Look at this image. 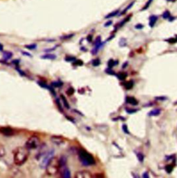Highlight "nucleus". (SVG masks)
Masks as SVG:
<instances>
[{
    "label": "nucleus",
    "instance_id": "a18cd8bd",
    "mask_svg": "<svg viewBox=\"0 0 177 178\" xmlns=\"http://www.w3.org/2000/svg\"><path fill=\"white\" fill-rule=\"evenodd\" d=\"M3 49H4L3 45H2L1 43H0V51H3Z\"/></svg>",
    "mask_w": 177,
    "mask_h": 178
},
{
    "label": "nucleus",
    "instance_id": "aec40b11",
    "mask_svg": "<svg viewBox=\"0 0 177 178\" xmlns=\"http://www.w3.org/2000/svg\"><path fill=\"white\" fill-rule=\"evenodd\" d=\"M4 58L6 60H9L10 58H11L13 56V54L10 51H4Z\"/></svg>",
    "mask_w": 177,
    "mask_h": 178
},
{
    "label": "nucleus",
    "instance_id": "4c0bfd02",
    "mask_svg": "<svg viewBox=\"0 0 177 178\" xmlns=\"http://www.w3.org/2000/svg\"><path fill=\"white\" fill-rule=\"evenodd\" d=\"M155 99L157 100H165L167 99V97H155Z\"/></svg>",
    "mask_w": 177,
    "mask_h": 178
},
{
    "label": "nucleus",
    "instance_id": "c03bdc74",
    "mask_svg": "<svg viewBox=\"0 0 177 178\" xmlns=\"http://www.w3.org/2000/svg\"><path fill=\"white\" fill-rule=\"evenodd\" d=\"M56 103H57V106H59L60 110L62 111V108H61V106H60V102H59V100H57H57H56Z\"/></svg>",
    "mask_w": 177,
    "mask_h": 178
},
{
    "label": "nucleus",
    "instance_id": "f704fd0d",
    "mask_svg": "<svg viewBox=\"0 0 177 178\" xmlns=\"http://www.w3.org/2000/svg\"><path fill=\"white\" fill-rule=\"evenodd\" d=\"M119 44H120V47H125V46H126V40H125V39H124V38L121 39L120 40Z\"/></svg>",
    "mask_w": 177,
    "mask_h": 178
},
{
    "label": "nucleus",
    "instance_id": "58836bf2",
    "mask_svg": "<svg viewBox=\"0 0 177 178\" xmlns=\"http://www.w3.org/2000/svg\"><path fill=\"white\" fill-rule=\"evenodd\" d=\"M106 73L108 74H110V75H115V73H114V71H112V70H111V68H109L108 70H107L106 71Z\"/></svg>",
    "mask_w": 177,
    "mask_h": 178
},
{
    "label": "nucleus",
    "instance_id": "4be33fe9",
    "mask_svg": "<svg viewBox=\"0 0 177 178\" xmlns=\"http://www.w3.org/2000/svg\"><path fill=\"white\" fill-rule=\"evenodd\" d=\"M134 3H135V2H131V3L130 4H129V6H128L127 7V8H126V9H125V10H123V13H120V15H123V14H125V13H126L127 11V10H129V9H131V8L132 6H134Z\"/></svg>",
    "mask_w": 177,
    "mask_h": 178
},
{
    "label": "nucleus",
    "instance_id": "f03ea898",
    "mask_svg": "<svg viewBox=\"0 0 177 178\" xmlns=\"http://www.w3.org/2000/svg\"><path fill=\"white\" fill-rule=\"evenodd\" d=\"M78 157L80 162L85 166H92L96 164V161L91 154L84 150L80 149L78 151Z\"/></svg>",
    "mask_w": 177,
    "mask_h": 178
},
{
    "label": "nucleus",
    "instance_id": "49530a36",
    "mask_svg": "<svg viewBox=\"0 0 177 178\" xmlns=\"http://www.w3.org/2000/svg\"><path fill=\"white\" fill-rule=\"evenodd\" d=\"M127 65H128V62H126L125 63H124V65H123V68H125L126 66H127Z\"/></svg>",
    "mask_w": 177,
    "mask_h": 178
},
{
    "label": "nucleus",
    "instance_id": "ea45409f",
    "mask_svg": "<svg viewBox=\"0 0 177 178\" xmlns=\"http://www.w3.org/2000/svg\"><path fill=\"white\" fill-rule=\"evenodd\" d=\"M143 27H144L143 25H141V24H138V25H136L135 26V28L137 29H142Z\"/></svg>",
    "mask_w": 177,
    "mask_h": 178
},
{
    "label": "nucleus",
    "instance_id": "412c9836",
    "mask_svg": "<svg viewBox=\"0 0 177 178\" xmlns=\"http://www.w3.org/2000/svg\"><path fill=\"white\" fill-rule=\"evenodd\" d=\"M117 64H118L117 61H114L113 60L111 59L109 60V62H108V67H109V68L112 69L113 67H114L116 65H117Z\"/></svg>",
    "mask_w": 177,
    "mask_h": 178
},
{
    "label": "nucleus",
    "instance_id": "72a5a7b5",
    "mask_svg": "<svg viewBox=\"0 0 177 178\" xmlns=\"http://www.w3.org/2000/svg\"><path fill=\"white\" fill-rule=\"evenodd\" d=\"M73 65L76 66H81L83 65V62L81 60H74V62H73Z\"/></svg>",
    "mask_w": 177,
    "mask_h": 178
},
{
    "label": "nucleus",
    "instance_id": "393cba45",
    "mask_svg": "<svg viewBox=\"0 0 177 178\" xmlns=\"http://www.w3.org/2000/svg\"><path fill=\"white\" fill-rule=\"evenodd\" d=\"M74 92H75V89L73 88V87H69L67 90V92H66V93H67V94L68 96H72L73 94H74Z\"/></svg>",
    "mask_w": 177,
    "mask_h": 178
},
{
    "label": "nucleus",
    "instance_id": "2eb2a0df",
    "mask_svg": "<svg viewBox=\"0 0 177 178\" xmlns=\"http://www.w3.org/2000/svg\"><path fill=\"white\" fill-rule=\"evenodd\" d=\"M41 58L44 60H55L56 58V56L53 54H45L41 56Z\"/></svg>",
    "mask_w": 177,
    "mask_h": 178
},
{
    "label": "nucleus",
    "instance_id": "5701e85b",
    "mask_svg": "<svg viewBox=\"0 0 177 178\" xmlns=\"http://www.w3.org/2000/svg\"><path fill=\"white\" fill-rule=\"evenodd\" d=\"M173 169H174V166L173 165H171H171H168L165 166V171L168 172V173H171V172H172Z\"/></svg>",
    "mask_w": 177,
    "mask_h": 178
},
{
    "label": "nucleus",
    "instance_id": "7ed1b4c3",
    "mask_svg": "<svg viewBox=\"0 0 177 178\" xmlns=\"http://www.w3.org/2000/svg\"><path fill=\"white\" fill-rule=\"evenodd\" d=\"M60 165L59 159L56 157H53L49 162L45 169L47 175H49V176H54L58 173V172L60 171Z\"/></svg>",
    "mask_w": 177,
    "mask_h": 178
},
{
    "label": "nucleus",
    "instance_id": "6e6552de",
    "mask_svg": "<svg viewBox=\"0 0 177 178\" xmlns=\"http://www.w3.org/2000/svg\"><path fill=\"white\" fill-rule=\"evenodd\" d=\"M0 133L4 136L10 137L14 134V131L10 127H0Z\"/></svg>",
    "mask_w": 177,
    "mask_h": 178
},
{
    "label": "nucleus",
    "instance_id": "a878e982",
    "mask_svg": "<svg viewBox=\"0 0 177 178\" xmlns=\"http://www.w3.org/2000/svg\"><path fill=\"white\" fill-rule=\"evenodd\" d=\"M171 17V15H170V12L168 11V10H166V11H165L164 13H163V19H169Z\"/></svg>",
    "mask_w": 177,
    "mask_h": 178
},
{
    "label": "nucleus",
    "instance_id": "de8ad7c7",
    "mask_svg": "<svg viewBox=\"0 0 177 178\" xmlns=\"http://www.w3.org/2000/svg\"><path fill=\"white\" fill-rule=\"evenodd\" d=\"M168 2H175L176 0H168Z\"/></svg>",
    "mask_w": 177,
    "mask_h": 178
},
{
    "label": "nucleus",
    "instance_id": "1a4fd4ad",
    "mask_svg": "<svg viewBox=\"0 0 177 178\" xmlns=\"http://www.w3.org/2000/svg\"><path fill=\"white\" fill-rule=\"evenodd\" d=\"M60 176L64 178H70L71 177V171L67 166L60 167Z\"/></svg>",
    "mask_w": 177,
    "mask_h": 178
},
{
    "label": "nucleus",
    "instance_id": "ddd939ff",
    "mask_svg": "<svg viewBox=\"0 0 177 178\" xmlns=\"http://www.w3.org/2000/svg\"><path fill=\"white\" fill-rule=\"evenodd\" d=\"M59 161H60V167L67 166V158L66 157V156L62 155L61 157H60L59 158Z\"/></svg>",
    "mask_w": 177,
    "mask_h": 178
},
{
    "label": "nucleus",
    "instance_id": "b1692460",
    "mask_svg": "<svg viewBox=\"0 0 177 178\" xmlns=\"http://www.w3.org/2000/svg\"><path fill=\"white\" fill-rule=\"evenodd\" d=\"M144 155L142 153H138V154H137V158H138V161H140V162H142L144 160Z\"/></svg>",
    "mask_w": 177,
    "mask_h": 178
},
{
    "label": "nucleus",
    "instance_id": "a19ab883",
    "mask_svg": "<svg viewBox=\"0 0 177 178\" xmlns=\"http://www.w3.org/2000/svg\"><path fill=\"white\" fill-rule=\"evenodd\" d=\"M142 177H145V178H148L149 177V175H148V172H144L143 174H142Z\"/></svg>",
    "mask_w": 177,
    "mask_h": 178
},
{
    "label": "nucleus",
    "instance_id": "0eeeda50",
    "mask_svg": "<svg viewBox=\"0 0 177 178\" xmlns=\"http://www.w3.org/2000/svg\"><path fill=\"white\" fill-rule=\"evenodd\" d=\"M91 177L92 175L91 172L89 171H86V170L77 171L75 174L76 178H90Z\"/></svg>",
    "mask_w": 177,
    "mask_h": 178
},
{
    "label": "nucleus",
    "instance_id": "f257e3e1",
    "mask_svg": "<svg viewBox=\"0 0 177 178\" xmlns=\"http://www.w3.org/2000/svg\"><path fill=\"white\" fill-rule=\"evenodd\" d=\"M29 150L25 146L17 147L13 154V160L15 165L22 166L24 164L28 158Z\"/></svg>",
    "mask_w": 177,
    "mask_h": 178
},
{
    "label": "nucleus",
    "instance_id": "09e8293b",
    "mask_svg": "<svg viewBox=\"0 0 177 178\" xmlns=\"http://www.w3.org/2000/svg\"><path fill=\"white\" fill-rule=\"evenodd\" d=\"M174 104H175V105H176V104H177V101H176V102H175V103H174Z\"/></svg>",
    "mask_w": 177,
    "mask_h": 178
},
{
    "label": "nucleus",
    "instance_id": "6ab92c4d",
    "mask_svg": "<svg viewBox=\"0 0 177 178\" xmlns=\"http://www.w3.org/2000/svg\"><path fill=\"white\" fill-rule=\"evenodd\" d=\"M124 86H125L126 89H131L134 87V82L132 81H129L124 84Z\"/></svg>",
    "mask_w": 177,
    "mask_h": 178
},
{
    "label": "nucleus",
    "instance_id": "9d476101",
    "mask_svg": "<svg viewBox=\"0 0 177 178\" xmlns=\"http://www.w3.org/2000/svg\"><path fill=\"white\" fill-rule=\"evenodd\" d=\"M51 142L55 143V144L57 146H61L65 143L64 138L62 137L61 136H56V135L52 136L51 137Z\"/></svg>",
    "mask_w": 177,
    "mask_h": 178
},
{
    "label": "nucleus",
    "instance_id": "c85d7f7f",
    "mask_svg": "<svg viewBox=\"0 0 177 178\" xmlns=\"http://www.w3.org/2000/svg\"><path fill=\"white\" fill-rule=\"evenodd\" d=\"M122 128H123V131H124V132H125V134H130V132H129V130H128V127H127V125L123 124Z\"/></svg>",
    "mask_w": 177,
    "mask_h": 178
},
{
    "label": "nucleus",
    "instance_id": "39448f33",
    "mask_svg": "<svg viewBox=\"0 0 177 178\" xmlns=\"http://www.w3.org/2000/svg\"><path fill=\"white\" fill-rule=\"evenodd\" d=\"M54 155H55V150L53 149V148L49 150L46 155L41 159L40 164H39V166H40V168L42 169H46V167L47 165H48L49 161H51V159L54 157Z\"/></svg>",
    "mask_w": 177,
    "mask_h": 178
},
{
    "label": "nucleus",
    "instance_id": "20e7f679",
    "mask_svg": "<svg viewBox=\"0 0 177 178\" xmlns=\"http://www.w3.org/2000/svg\"><path fill=\"white\" fill-rule=\"evenodd\" d=\"M40 139L37 136H31L29 137L25 143L24 146L27 148L28 150H35L38 149V147L40 146Z\"/></svg>",
    "mask_w": 177,
    "mask_h": 178
},
{
    "label": "nucleus",
    "instance_id": "79ce46f5",
    "mask_svg": "<svg viewBox=\"0 0 177 178\" xmlns=\"http://www.w3.org/2000/svg\"><path fill=\"white\" fill-rule=\"evenodd\" d=\"M112 21H109V22H107L106 24H105V26H110V25H112Z\"/></svg>",
    "mask_w": 177,
    "mask_h": 178
},
{
    "label": "nucleus",
    "instance_id": "423d86ee",
    "mask_svg": "<svg viewBox=\"0 0 177 178\" xmlns=\"http://www.w3.org/2000/svg\"><path fill=\"white\" fill-rule=\"evenodd\" d=\"M48 152V146L45 143H41L40 146L38 147V151L35 155V159L38 161H40L41 159L46 155Z\"/></svg>",
    "mask_w": 177,
    "mask_h": 178
},
{
    "label": "nucleus",
    "instance_id": "a211bd4d",
    "mask_svg": "<svg viewBox=\"0 0 177 178\" xmlns=\"http://www.w3.org/2000/svg\"><path fill=\"white\" fill-rule=\"evenodd\" d=\"M60 98H61V99L62 100V103H63V104H64L65 107L67 109H69L70 106H69V105H68V103L67 101V100L66 99V98H65V96H63L62 94L60 95Z\"/></svg>",
    "mask_w": 177,
    "mask_h": 178
},
{
    "label": "nucleus",
    "instance_id": "9b49d317",
    "mask_svg": "<svg viewBox=\"0 0 177 178\" xmlns=\"http://www.w3.org/2000/svg\"><path fill=\"white\" fill-rule=\"evenodd\" d=\"M126 102L129 103V104L132 105H137L138 104V101L135 98L133 97H127L126 98Z\"/></svg>",
    "mask_w": 177,
    "mask_h": 178
},
{
    "label": "nucleus",
    "instance_id": "bb28decb",
    "mask_svg": "<svg viewBox=\"0 0 177 178\" xmlns=\"http://www.w3.org/2000/svg\"><path fill=\"white\" fill-rule=\"evenodd\" d=\"M118 12H119V10H116V11H114V12H112V13H109V15H107L106 17H105V18H110V17H114V16H116V15L118 14Z\"/></svg>",
    "mask_w": 177,
    "mask_h": 178
},
{
    "label": "nucleus",
    "instance_id": "f8f14e48",
    "mask_svg": "<svg viewBox=\"0 0 177 178\" xmlns=\"http://www.w3.org/2000/svg\"><path fill=\"white\" fill-rule=\"evenodd\" d=\"M149 25L150 27H153L155 25L156 22L158 20V17L156 15H152L149 17Z\"/></svg>",
    "mask_w": 177,
    "mask_h": 178
},
{
    "label": "nucleus",
    "instance_id": "cd10ccee",
    "mask_svg": "<svg viewBox=\"0 0 177 178\" xmlns=\"http://www.w3.org/2000/svg\"><path fill=\"white\" fill-rule=\"evenodd\" d=\"M100 64V61L98 59V58H96V59H94L93 61H92V65L94 67H98V66H99Z\"/></svg>",
    "mask_w": 177,
    "mask_h": 178
},
{
    "label": "nucleus",
    "instance_id": "dca6fc26",
    "mask_svg": "<svg viewBox=\"0 0 177 178\" xmlns=\"http://www.w3.org/2000/svg\"><path fill=\"white\" fill-rule=\"evenodd\" d=\"M116 76L118 77V78L119 80H121V81H124L127 76V74L125 72H120L117 74H116Z\"/></svg>",
    "mask_w": 177,
    "mask_h": 178
},
{
    "label": "nucleus",
    "instance_id": "473e14b6",
    "mask_svg": "<svg viewBox=\"0 0 177 178\" xmlns=\"http://www.w3.org/2000/svg\"><path fill=\"white\" fill-rule=\"evenodd\" d=\"M166 41L168 42L169 43H170V44H174V43H176V42H177V37H176V38H170V39L167 40Z\"/></svg>",
    "mask_w": 177,
    "mask_h": 178
},
{
    "label": "nucleus",
    "instance_id": "2f4dec72",
    "mask_svg": "<svg viewBox=\"0 0 177 178\" xmlns=\"http://www.w3.org/2000/svg\"><path fill=\"white\" fill-rule=\"evenodd\" d=\"M137 111H138V110H137V109H129V108L126 109V112L129 114L136 113Z\"/></svg>",
    "mask_w": 177,
    "mask_h": 178
},
{
    "label": "nucleus",
    "instance_id": "f3484780",
    "mask_svg": "<svg viewBox=\"0 0 177 178\" xmlns=\"http://www.w3.org/2000/svg\"><path fill=\"white\" fill-rule=\"evenodd\" d=\"M6 148L4 146V145L0 143V157H4L6 155Z\"/></svg>",
    "mask_w": 177,
    "mask_h": 178
},
{
    "label": "nucleus",
    "instance_id": "7c9ffc66",
    "mask_svg": "<svg viewBox=\"0 0 177 178\" xmlns=\"http://www.w3.org/2000/svg\"><path fill=\"white\" fill-rule=\"evenodd\" d=\"M152 1L153 0H148V1H147V2L146 3V4L145 5V6L142 8V10H146V9H148V8L149 7V6H150V4H152Z\"/></svg>",
    "mask_w": 177,
    "mask_h": 178
},
{
    "label": "nucleus",
    "instance_id": "c756f323",
    "mask_svg": "<svg viewBox=\"0 0 177 178\" xmlns=\"http://www.w3.org/2000/svg\"><path fill=\"white\" fill-rule=\"evenodd\" d=\"M25 47L26 49L32 50V49H35L37 47V45L35 44H29V45H26Z\"/></svg>",
    "mask_w": 177,
    "mask_h": 178
},
{
    "label": "nucleus",
    "instance_id": "c9c22d12",
    "mask_svg": "<svg viewBox=\"0 0 177 178\" xmlns=\"http://www.w3.org/2000/svg\"><path fill=\"white\" fill-rule=\"evenodd\" d=\"M52 85L54 87H60L62 85V83H60V82H54V83H52Z\"/></svg>",
    "mask_w": 177,
    "mask_h": 178
},
{
    "label": "nucleus",
    "instance_id": "4468645a",
    "mask_svg": "<svg viewBox=\"0 0 177 178\" xmlns=\"http://www.w3.org/2000/svg\"><path fill=\"white\" fill-rule=\"evenodd\" d=\"M160 114V110L158 108H156L154 110H152L148 113V115L149 116H158Z\"/></svg>",
    "mask_w": 177,
    "mask_h": 178
},
{
    "label": "nucleus",
    "instance_id": "e433bc0d",
    "mask_svg": "<svg viewBox=\"0 0 177 178\" xmlns=\"http://www.w3.org/2000/svg\"><path fill=\"white\" fill-rule=\"evenodd\" d=\"M76 60V58L74 57H71V56H67L65 58V60L67 61V62H69V61H74Z\"/></svg>",
    "mask_w": 177,
    "mask_h": 178
},
{
    "label": "nucleus",
    "instance_id": "37998d69",
    "mask_svg": "<svg viewBox=\"0 0 177 178\" xmlns=\"http://www.w3.org/2000/svg\"><path fill=\"white\" fill-rule=\"evenodd\" d=\"M87 40H88V42H91L92 41V36H89L88 37H87Z\"/></svg>",
    "mask_w": 177,
    "mask_h": 178
}]
</instances>
